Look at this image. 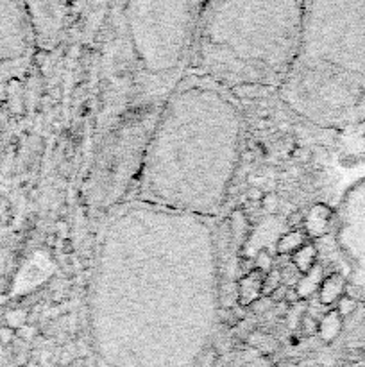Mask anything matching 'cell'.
Instances as JSON below:
<instances>
[{"label":"cell","mask_w":365,"mask_h":367,"mask_svg":"<svg viewBox=\"0 0 365 367\" xmlns=\"http://www.w3.org/2000/svg\"><path fill=\"white\" fill-rule=\"evenodd\" d=\"M208 4L199 34V63L233 86L283 84L295 61L302 4Z\"/></svg>","instance_id":"cell-1"}]
</instances>
